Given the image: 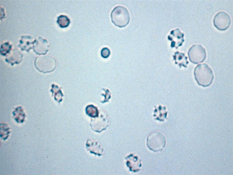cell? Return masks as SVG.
I'll use <instances>...</instances> for the list:
<instances>
[{
  "label": "cell",
  "mask_w": 233,
  "mask_h": 175,
  "mask_svg": "<svg viewBox=\"0 0 233 175\" xmlns=\"http://www.w3.org/2000/svg\"><path fill=\"white\" fill-rule=\"evenodd\" d=\"M103 89L105 92V94H102L101 95L104 97V100L101 101V102L104 103L105 102H108L111 98V93L108 89Z\"/></svg>",
  "instance_id": "obj_21"
},
{
  "label": "cell",
  "mask_w": 233,
  "mask_h": 175,
  "mask_svg": "<svg viewBox=\"0 0 233 175\" xmlns=\"http://www.w3.org/2000/svg\"><path fill=\"white\" fill-rule=\"evenodd\" d=\"M13 114L17 121H22L25 117V113L22 107L20 106L16 108L13 112Z\"/></svg>",
  "instance_id": "obj_18"
},
{
  "label": "cell",
  "mask_w": 233,
  "mask_h": 175,
  "mask_svg": "<svg viewBox=\"0 0 233 175\" xmlns=\"http://www.w3.org/2000/svg\"><path fill=\"white\" fill-rule=\"evenodd\" d=\"M184 33H182L179 29L171 31L168 37V39L171 41V47L178 48L181 46L184 41Z\"/></svg>",
  "instance_id": "obj_8"
},
{
  "label": "cell",
  "mask_w": 233,
  "mask_h": 175,
  "mask_svg": "<svg viewBox=\"0 0 233 175\" xmlns=\"http://www.w3.org/2000/svg\"><path fill=\"white\" fill-rule=\"evenodd\" d=\"M188 55L190 60L196 64L203 62L206 57L205 49L199 44L192 45L189 50Z\"/></svg>",
  "instance_id": "obj_5"
},
{
  "label": "cell",
  "mask_w": 233,
  "mask_h": 175,
  "mask_svg": "<svg viewBox=\"0 0 233 175\" xmlns=\"http://www.w3.org/2000/svg\"><path fill=\"white\" fill-rule=\"evenodd\" d=\"M194 75L197 84L204 87L210 86L214 78L212 70L205 63L197 65L194 70Z\"/></svg>",
  "instance_id": "obj_1"
},
{
  "label": "cell",
  "mask_w": 233,
  "mask_h": 175,
  "mask_svg": "<svg viewBox=\"0 0 233 175\" xmlns=\"http://www.w3.org/2000/svg\"><path fill=\"white\" fill-rule=\"evenodd\" d=\"M153 116L155 119L160 121H163L166 118L167 112L166 110V108L161 105L155 106Z\"/></svg>",
  "instance_id": "obj_13"
},
{
  "label": "cell",
  "mask_w": 233,
  "mask_h": 175,
  "mask_svg": "<svg viewBox=\"0 0 233 175\" xmlns=\"http://www.w3.org/2000/svg\"><path fill=\"white\" fill-rule=\"evenodd\" d=\"M125 159L127 160V165L130 171L137 172L141 169V160L137 156L131 153L126 157Z\"/></svg>",
  "instance_id": "obj_9"
},
{
  "label": "cell",
  "mask_w": 233,
  "mask_h": 175,
  "mask_svg": "<svg viewBox=\"0 0 233 175\" xmlns=\"http://www.w3.org/2000/svg\"><path fill=\"white\" fill-rule=\"evenodd\" d=\"M111 16L112 22L120 27L126 26L130 21V15L128 10L122 6L114 8L111 12Z\"/></svg>",
  "instance_id": "obj_2"
},
{
  "label": "cell",
  "mask_w": 233,
  "mask_h": 175,
  "mask_svg": "<svg viewBox=\"0 0 233 175\" xmlns=\"http://www.w3.org/2000/svg\"><path fill=\"white\" fill-rule=\"evenodd\" d=\"M86 147L90 153L100 156L102 155L103 149L97 142L92 139H89L86 142Z\"/></svg>",
  "instance_id": "obj_11"
},
{
  "label": "cell",
  "mask_w": 233,
  "mask_h": 175,
  "mask_svg": "<svg viewBox=\"0 0 233 175\" xmlns=\"http://www.w3.org/2000/svg\"><path fill=\"white\" fill-rule=\"evenodd\" d=\"M49 46L47 40L41 37L35 39L33 48L34 52L38 55H45L49 50Z\"/></svg>",
  "instance_id": "obj_7"
},
{
  "label": "cell",
  "mask_w": 233,
  "mask_h": 175,
  "mask_svg": "<svg viewBox=\"0 0 233 175\" xmlns=\"http://www.w3.org/2000/svg\"><path fill=\"white\" fill-rule=\"evenodd\" d=\"M12 46L8 42L3 43L1 45L0 52L1 55L6 56L11 50Z\"/></svg>",
  "instance_id": "obj_19"
},
{
  "label": "cell",
  "mask_w": 233,
  "mask_h": 175,
  "mask_svg": "<svg viewBox=\"0 0 233 175\" xmlns=\"http://www.w3.org/2000/svg\"><path fill=\"white\" fill-rule=\"evenodd\" d=\"M34 65L39 72L45 74L53 71L56 66V61L53 57L49 56H40L36 58Z\"/></svg>",
  "instance_id": "obj_3"
},
{
  "label": "cell",
  "mask_w": 233,
  "mask_h": 175,
  "mask_svg": "<svg viewBox=\"0 0 233 175\" xmlns=\"http://www.w3.org/2000/svg\"><path fill=\"white\" fill-rule=\"evenodd\" d=\"M51 87L50 91L52 93V96L54 97V99L59 103L62 101V98L64 96L61 88L54 84H52Z\"/></svg>",
  "instance_id": "obj_15"
},
{
  "label": "cell",
  "mask_w": 233,
  "mask_h": 175,
  "mask_svg": "<svg viewBox=\"0 0 233 175\" xmlns=\"http://www.w3.org/2000/svg\"><path fill=\"white\" fill-rule=\"evenodd\" d=\"M57 22L60 27L65 28L69 26L70 21L67 16L61 15L58 17Z\"/></svg>",
  "instance_id": "obj_17"
},
{
  "label": "cell",
  "mask_w": 233,
  "mask_h": 175,
  "mask_svg": "<svg viewBox=\"0 0 233 175\" xmlns=\"http://www.w3.org/2000/svg\"><path fill=\"white\" fill-rule=\"evenodd\" d=\"M101 57L104 58H107L110 54V51L107 47L103 48L101 50Z\"/></svg>",
  "instance_id": "obj_20"
},
{
  "label": "cell",
  "mask_w": 233,
  "mask_h": 175,
  "mask_svg": "<svg viewBox=\"0 0 233 175\" xmlns=\"http://www.w3.org/2000/svg\"><path fill=\"white\" fill-rule=\"evenodd\" d=\"M23 57V54L18 49L14 48L11 50L7 54L5 60L13 65L15 64L20 63L22 60Z\"/></svg>",
  "instance_id": "obj_10"
},
{
  "label": "cell",
  "mask_w": 233,
  "mask_h": 175,
  "mask_svg": "<svg viewBox=\"0 0 233 175\" xmlns=\"http://www.w3.org/2000/svg\"><path fill=\"white\" fill-rule=\"evenodd\" d=\"M175 63L181 67L182 66L186 67L189 63L187 57L182 53L176 52L173 56Z\"/></svg>",
  "instance_id": "obj_14"
},
{
  "label": "cell",
  "mask_w": 233,
  "mask_h": 175,
  "mask_svg": "<svg viewBox=\"0 0 233 175\" xmlns=\"http://www.w3.org/2000/svg\"><path fill=\"white\" fill-rule=\"evenodd\" d=\"M166 142L164 136L158 131L151 133L147 138V145L148 148L154 152L162 150L165 146Z\"/></svg>",
  "instance_id": "obj_4"
},
{
  "label": "cell",
  "mask_w": 233,
  "mask_h": 175,
  "mask_svg": "<svg viewBox=\"0 0 233 175\" xmlns=\"http://www.w3.org/2000/svg\"><path fill=\"white\" fill-rule=\"evenodd\" d=\"M86 114L89 116L93 118L98 117L99 112L97 108L93 105H87L85 108Z\"/></svg>",
  "instance_id": "obj_16"
},
{
  "label": "cell",
  "mask_w": 233,
  "mask_h": 175,
  "mask_svg": "<svg viewBox=\"0 0 233 175\" xmlns=\"http://www.w3.org/2000/svg\"><path fill=\"white\" fill-rule=\"evenodd\" d=\"M214 26L218 30L223 31L227 29L231 23L230 16L226 12L220 11L215 16L213 20Z\"/></svg>",
  "instance_id": "obj_6"
},
{
  "label": "cell",
  "mask_w": 233,
  "mask_h": 175,
  "mask_svg": "<svg viewBox=\"0 0 233 175\" xmlns=\"http://www.w3.org/2000/svg\"><path fill=\"white\" fill-rule=\"evenodd\" d=\"M31 36H23L21 37L20 41L19 46L22 51H26L29 52L33 48V44L34 41Z\"/></svg>",
  "instance_id": "obj_12"
}]
</instances>
